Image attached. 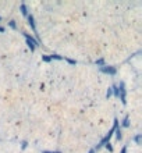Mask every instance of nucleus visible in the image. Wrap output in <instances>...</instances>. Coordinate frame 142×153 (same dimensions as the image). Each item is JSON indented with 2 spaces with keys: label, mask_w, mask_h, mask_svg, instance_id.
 <instances>
[{
  "label": "nucleus",
  "mask_w": 142,
  "mask_h": 153,
  "mask_svg": "<svg viewBox=\"0 0 142 153\" xmlns=\"http://www.w3.org/2000/svg\"><path fill=\"white\" fill-rule=\"evenodd\" d=\"M89 153H93V150H91V152H89Z\"/></svg>",
  "instance_id": "0eeeda50"
},
{
  "label": "nucleus",
  "mask_w": 142,
  "mask_h": 153,
  "mask_svg": "<svg viewBox=\"0 0 142 153\" xmlns=\"http://www.w3.org/2000/svg\"><path fill=\"white\" fill-rule=\"evenodd\" d=\"M28 21H29V25L32 27L34 31H36V27H35V22H34V17L32 15H28Z\"/></svg>",
  "instance_id": "f03ea898"
},
{
  "label": "nucleus",
  "mask_w": 142,
  "mask_h": 153,
  "mask_svg": "<svg viewBox=\"0 0 142 153\" xmlns=\"http://www.w3.org/2000/svg\"><path fill=\"white\" fill-rule=\"evenodd\" d=\"M0 32H4V28H1V27H0Z\"/></svg>",
  "instance_id": "423d86ee"
},
{
  "label": "nucleus",
  "mask_w": 142,
  "mask_h": 153,
  "mask_svg": "<svg viewBox=\"0 0 142 153\" xmlns=\"http://www.w3.org/2000/svg\"><path fill=\"white\" fill-rule=\"evenodd\" d=\"M100 70H102L103 73H106V74H112V75L116 74V68L114 67H106V66H105V67H102Z\"/></svg>",
  "instance_id": "f257e3e1"
},
{
  "label": "nucleus",
  "mask_w": 142,
  "mask_h": 153,
  "mask_svg": "<svg viewBox=\"0 0 142 153\" xmlns=\"http://www.w3.org/2000/svg\"><path fill=\"white\" fill-rule=\"evenodd\" d=\"M10 27H11V28H15V21H10Z\"/></svg>",
  "instance_id": "20e7f679"
},
{
  "label": "nucleus",
  "mask_w": 142,
  "mask_h": 153,
  "mask_svg": "<svg viewBox=\"0 0 142 153\" xmlns=\"http://www.w3.org/2000/svg\"><path fill=\"white\" fill-rule=\"evenodd\" d=\"M21 10H22V14H24V15H28V11H27V7H25V4H21Z\"/></svg>",
  "instance_id": "7ed1b4c3"
},
{
  "label": "nucleus",
  "mask_w": 142,
  "mask_h": 153,
  "mask_svg": "<svg viewBox=\"0 0 142 153\" xmlns=\"http://www.w3.org/2000/svg\"><path fill=\"white\" fill-rule=\"evenodd\" d=\"M43 153H49V152H43Z\"/></svg>",
  "instance_id": "6e6552de"
},
{
  "label": "nucleus",
  "mask_w": 142,
  "mask_h": 153,
  "mask_svg": "<svg viewBox=\"0 0 142 153\" xmlns=\"http://www.w3.org/2000/svg\"><path fill=\"white\" fill-rule=\"evenodd\" d=\"M0 20H1V17H0Z\"/></svg>",
  "instance_id": "1a4fd4ad"
},
{
  "label": "nucleus",
  "mask_w": 142,
  "mask_h": 153,
  "mask_svg": "<svg viewBox=\"0 0 142 153\" xmlns=\"http://www.w3.org/2000/svg\"><path fill=\"white\" fill-rule=\"evenodd\" d=\"M124 127H128V118L124 120Z\"/></svg>",
  "instance_id": "39448f33"
}]
</instances>
